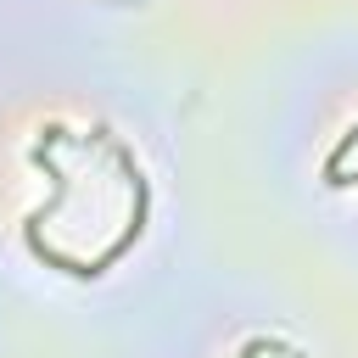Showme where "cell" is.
I'll list each match as a JSON object with an SVG mask.
<instances>
[{
	"instance_id": "obj_1",
	"label": "cell",
	"mask_w": 358,
	"mask_h": 358,
	"mask_svg": "<svg viewBox=\"0 0 358 358\" xmlns=\"http://www.w3.org/2000/svg\"><path fill=\"white\" fill-rule=\"evenodd\" d=\"M352 145H358V123H347V134H341V140L330 145V157H324V185H330V179L341 173V162H347V151H352Z\"/></svg>"
},
{
	"instance_id": "obj_2",
	"label": "cell",
	"mask_w": 358,
	"mask_h": 358,
	"mask_svg": "<svg viewBox=\"0 0 358 358\" xmlns=\"http://www.w3.org/2000/svg\"><path fill=\"white\" fill-rule=\"evenodd\" d=\"M263 352H274V358H296V347H285V341H268V336H252V341L241 347V358H263Z\"/></svg>"
},
{
	"instance_id": "obj_3",
	"label": "cell",
	"mask_w": 358,
	"mask_h": 358,
	"mask_svg": "<svg viewBox=\"0 0 358 358\" xmlns=\"http://www.w3.org/2000/svg\"><path fill=\"white\" fill-rule=\"evenodd\" d=\"M39 134H45V140H39V145H56V140H67V129H62V123H45V129H39Z\"/></svg>"
},
{
	"instance_id": "obj_4",
	"label": "cell",
	"mask_w": 358,
	"mask_h": 358,
	"mask_svg": "<svg viewBox=\"0 0 358 358\" xmlns=\"http://www.w3.org/2000/svg\"><path fill=\"white\" fill-rule=\"evenodd\" d=\"M296 358H302V352H296Z\"/></svg>"
},
{
	"instance_id": "obj_5",
	"label": "cell",
	"mask_w": 358,
	"mask_h": 358,
	"mask_svg": "<svg viewBox=\"0 0 358 358\" xmlns=\"http://www.w3.org/2000/svg\"><path fill=\"white\" fill-rule=\"evenodd\" d=\"M352 179H358V173H352Z\"/></svg>"
}]
</instances>
